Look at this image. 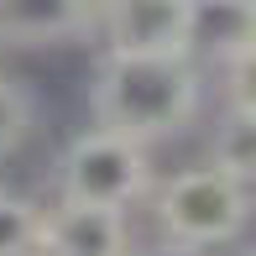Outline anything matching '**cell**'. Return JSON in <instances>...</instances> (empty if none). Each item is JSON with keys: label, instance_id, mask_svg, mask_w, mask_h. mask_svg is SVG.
<instances>
[{"label": "cell", "instance_id": "1", "mask_svg": "<svg viewBox=\"0 0 256 256\" xmlns=\"http://www.w3.org/2000/svg\"><path fill=\"white\" fill-rule=\"evenodd\" d=\"M204 104V74L194 58H126L104 52L89 84V115L104 131H120L142 146L188 131Z\"/></svg>", "mask_w": 256, "mask_h": 256}, {"label": "cell", "instance_id": "2", "mask_svg": "<svg viewBox=\"0 0 256 256\" xmlns=\"http://www.w3.org/2000/svg\"><path fill=\"white\" fill-rule=\"evenodd\" d=\"M251 194L240 178H230L214 162L172 172L157 188V230L162 240H178L194 251H225L240 240V230L251 225Z\"/></svg>", "mask_w": 256, "mask_h": 256}, {"label": "cell", "instance_id": "3", "mask_svg": "<svg viewBox=\"0 0 256 256\" xmlns=\"http://www.w3.org/2000/svg\"><path fill=\"white\" fill-rule=\"evenodd\" d=\"M152 188V146L131 142L120 131L89 126L58 157V199L100 204V209H131Z\"/></svg>", "mask_w": 256, "mask_h": 256}, {"label": "cell", "instance_id": "4", "mask_svg": "<svg viewBox=\"0 0 256 256\" xmlns=\"http://www.w3.org/2000/svg\"><path fill=\"white\" fill-rule=\"evenodd\" d=\"M104 52L126 58H188L194 0H104L100 6Z\"/></svg>", "mask_w": 256, "mask_h": 256}, {"label": "cell", "instance_id": "5", "mask_svg": "<svg viewBox=\"0 0 256 256\" xmlns=\"http://www.w3.org/2000/svg\"><path fill=\"white\" fill-rule=\"evenodd\" d=\"M131 251L136 236L126 209L58 199L42 214V256H131Z\"/></svg>", "mask_w": 256, "mask_h": 256}, {"label": "cell", "instance_id": "6", "mask_svg": "<svg viewBox=\"0 0 256 256\" xmlns=\"http://www.w3.org/2000/svg\"><path fill=\"white\" fill-rule=\"evenodd\" d=\"M100 26V0H0L6 48H63Z\"/></svg>", "mask_w": 256, "mask_h": 256}, {"label": "cell", "instance_id": "7", "mask_svg": "<svg viewBox=\"0 0 256 256\" xmlns=\"http://www.w3.org/2000/svg\"><path fill=\"white\" fill-rule=\"evenodd\" d=\"M256 42V26H251V0H194V42H188V58L199 63H225L236 58L240 48Z\"/></svg>", "mask_w": 256, "mask_h": 256}, {"label": "cell", "instance_id": "8", "mask_svg": "<svg viewBox=\"0 0 256 256\" xmlns=\"http://www.w3.org/2000/svg\"><path fill=\"white\" fill-rule=\"evenodd\" d=\"M209 162L225 168L230 178H240L246 188H256V115L225 110L209 131Z\"/></svg>", "mask_w": 256, "mask_h": 256}, {"label": "cell", "instance_id": "9", "mask_svg": "<svg viewBox=\"0 0 256 256\" xmlns=\"http://www.w3.org/2000/svg\"><path fill=\"white\" fill-rule=\"evenodd\" d=\"M42 214L48 209L0 188V256H42Z\"/></svg>", "mask_w": 256, "mask_h": 256}, {"label": "cell", "instance_id": "10", "mask_svg": "<svg viewBox=\"0 0 256 256\" xmlns=\"http://www.w3.org/2000/svg\"><path fill=\"white\" fill-rule=\"evenodd\" d=\"M32 126H37V104H32V94L16 84V78L0 74V157L21 152L32 136Z\"/></svg>", "mask_w": 256, "mask_h": 256}, {"label": "cell", "instance_id": "11", "mask_svg": "<svg viewBox=\"0 0 256 256\" xmlns=\"http://www.w3.org/2000/svg\"><path fill=\"white\" fill-rule=\"evenodd\" d=\"M220 94H225V110L256 115V42L220 63Z\"/></svg>", "mask_w": 256, "mask_h": 256}, {"label": "cell", "instance_id": "12", "mask_svg": "<svg viewBox=\"0 0 256 256\" xmlns=\"http://www.w3.org/2000/svg\"><path fill=\"white\" fill-rule=\"evenodd\" d=\"M131 256H209V251H194V246H178V240H157V246H136Z\"/></svg>", "mask_w": 256, "mask_h": 256}, {"label": "cell", "instance_id": "13", "mask_svg": "<svg viewBox=\"0 0 256 256\" xmlns=\"http://www.w3.org/2000/svg\"><path fill=\"white\" fill-rule=\"evenodd\" d=\"M251 26H256V0H251Z\"/></svg>", "mask_w": 256, "mask_h": 256}, {"label": "cell", "instance_id": "14", "mask_svg": "<svg viewBox=\"0 0 256 256\" xmlns=\"http://www.w3.org/2000/svg\"><path fill=\"white\" fill-rule=\"evenodd\" d=\"M246 256H256V251H246Z\"/></svg>", "mask_w": 256, "mask_h": 256}, {"label": "cell", "instance_id": "15", "mask_svg": "<svg viewBox=\"0 0 256 256\" xmlns=\"http://www.w3.org/2000/svg\"><path fill=\"white\" fill-rule=\"evenodd\" d=\"M100 6H104V0H100Z\"/></svg>", "mask_w": 256, "mask_h": 256}]
</instances>
